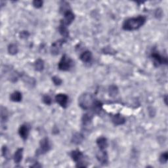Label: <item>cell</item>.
Returning a JSON list of instances; mask_svg holds the SVG:
<instances>
[{"mask_svg": "<svg viewBox=\"0 0 168 168\" xmlns=\"http://www.w3.org/2000/svg\"><path fill=\"white\" fill-rule=\"evenodd\" d=\"M147 18L144 16H139L133 18H130L123 23L122 28L124 30L133 31L136 30L143 26L146 22Z\"/></svg>", "mask_w": 168, "mask_h": 168, "instance_id": "1", "label": "cell"}, {"mask_svg": "<svg viewBox=\"0 0 168 168\" xmlns=\"http://www.w3.org/2000/svg\"><path fill=\"white\" fill-rule=\"evenodd\" d=\"M95 99L92 94L89 93H85L82 94L78 99L79 106L84 110H89L93 108L95 102Z\"/></svg>", "mask_w": 168, "mask_h": 168, "instance_id": "2", "label": "cell"}, {"mask_svg": "<svg viewBox=\"0 0 168 168\" xmlns=\"http://www.w3.org/2000/svg\"><path fill=\"white\" fill-rule=\"evenodd\" d=\"M74 66V61L71 58L66 54L62 55L61 61L58 64V68L61 71H68Z\"/></svg>", "mask_w": 168, "mask_h": 168, "instance_id": "3", "label": "cell"}, {"mask_svg": "<svg viewBox=\"0 0 168 168\" xmlns=\"http://www.w3.org/2000/svg\"><path fill=\"white\" fill-rule=\"evenodd\" d=\"M71 158L73 160V161L77 163L76 167H86L87 166L85 165L83 162V158L84 156L83 153L80 150H75L71 152Z\"/></svg>", "mask_w": 168, "mask_h": 168, "instance_id": "4", "label": "cell"}, {"mask_svg": "<svg viewBox=\"0 0 168 168\" xmlns=\"http://www.w3.org/2000/svg\"><path fill=\"white\" fill-rule=\"evenodd\" d=\"M40 149L36 152L37 155L44 154L46 152H48L51 149V145L49 143V140L48 138H44L40 140Z\"/></svg>", "mask_w": 168, "mask_h": 168, "instance_id": "5", "label": "cell"}, {"mask_svg": "<svg viewBox=\"0 0 168 168\" xmlns=\"http://www.w3.org/2000/svg\"><path fill=\"white\" fill-rule=\"evenodd\" d=\"M151 57L154 61V64L156 66H159L162 64H167V58L166 57H162L157 52H152Z\"/></svg>", "mask_w": 168, "mask_h": 168, "instance_id": "6", "label": "cell"}, {"mask_svg": "<svg viewBox=\"0 0 168 168\" xmlns=\"http://www.w3.org/2000/svg\"><path fill=\"white\" fill-rule=\"evenodd\" d=\"M65 42L66 40L64 39H61V40H58L53 43L51 47V54H53V55H57V54L59 53L62 45Z\"/></svg>", "mask_w": 168, "mask_h": 168, "instance_id": "7", "label": "cell"}, {"mask_svg": "<svg viewBox=\"0 0 168 168\" xmlns=\"http://www.w3.org/2000/svg\"><path fill=\"white\" fill-rule=\"evenodd\" d=\"M55 100L62 108H66L68 102V97L64 93H58L55 96Z\"/></svg>", "mask_w": 168, "mask_h": 168, "instance_id": "8", "label": "cell"}, {"mask_svg": "<svg viewBox=\"0 0 168 168\" xmlns=\"http://www.w3.org/2000/svg\"><path fill=\"white\" fill-rule=\"evenodd\" d=\"M96 157L98 161L102 164H107L108 162V156L107 152L104 150H100L97 152Z\"/></svg>", "mask_w": 168, "mask_h": 168, "instance_id": "9", "label": "cell"}, {"mask_svg": "<svg viewBox=\"0 0 168 168\" xmlns=\"http://www.w3.org/2000/svg\"><path fill=\"white\" fill-rule=\"evenodd\" d=\"M64 14V19L62 20L61 22L63 23L66 26L70 25L71 23L74 21V18H75V15L72 12L71 10H68L66 11Z\"/></svg>", "mask_w": 168, "mask_h": 168, "instance_id": "10", "label": "cell"}, {"mask_svg": "<svg viewBox=\"0 0 168 168\" xmlns=\"http://www.w3.org/2000/svg\"><path fill=\"white\" fill-rule=\"evenodd\" d=\"M29 132L30 127L28 126V124H22L18 130V134L24 140L28 139Z\"/></svg>", "mask_w": 168, "mask_h": 168, "instance_id": "11", "label": "cell"}, {"mask_svg": "<svg viewBox=\"0 0 168 168\" xmlns=\"http://www.w3.org/2000/svg\"><path fill=\"white\" fill-rule=\"evenodd\" d=\"M112 122L115 126H121L126 123V118L120 114H116L112 116Z\"/></svg>", "mask_w": 168, "mask_h": 168, "instance_id": "12", "label": "cell"}, {"mask_svg": "<svg viewBox=\"0 0 168 168\" xmlns=\"http://www.w3.org/2000/svg\"><path fill=\"white\" fill-rule=\"evenodd\" d=\"M92 57V53L89 51H85L82 53L80 56V60L85 63H88V62H91Z\"/></svg>", "mask_w": 168, "mask_h": 168, "instance_id": "13", "label": "cell"}, {"mask_svg": "<svg viewBox=\"0 0 168 168\" xmlns=\"http://www.w3.org/2000/svg\"><path fill=\"white\" fill-rule=\"evenodd\" d=\"M96 143L97 146L99 148V150H105V148H107L108 147V141L107 138L104 137H100L97 139Z\"/></svg>", "mask_w": 168, "mask_h": 168, "instance_id": "14", "label": "cell"}, {"mask_svg": "<svg viewBox=\"0 0 168 168\" xmlns=\"http://www.w3.org/2000/svg\"><path fill=\"white\" fill-rule=\"evenodd\" d=\"M23 150L24 149L22 148H18L17 151L15 152L13 156V160L15 163H19L22 161L23 157Z\"/></svg>", "mask_w": 168, "mask_h": 168, "instance_id": "15", "label": "cell"}, {"mask_svg": "<svg viewBox=\"0 0 168 168\" xmlns=\"http://www.w3.org/2000/svg\"><path fill=\"white\" fill-rule=\"evenodd\" d=\"M21 76L23 81L28 85L32 87L34 86L35 84H36V80H34V78L27 76L26 74H22V75H21Z\"/></svg>", "mask_w": 168, "mask_h": 168, "instance_id": "16", "label": "cell"}, {"mask_svg": "<svg viewBox=\"0 0 168 168\" xmlns=\"http://www.w3.org/2000/svg\"><path fill=\"white\" fill-rule=\"evenodd\" d=\"M84 139V137L83 135L81 133H76L73 135L71 141L74 144H80L83 141Z\"/></svg>", "mask_w": 168, "mask_h": 168, "instance_id": "17", "label": "cell"}, {"mask_svg": "<svg viewBox=\"0 0 168 168\" xmlns=\"http://www.w3.org/2000/svg\"><path fill=\"white\" fill-rule=\"evenodd\" d=\"M58 31H59V33L61 34V35L62 37H64V38H69L70 35H69L68 30L67 29V27H66V26L61 22L59 27H58Z\"/></svg>", "mask_w": 168, "mask_h": 168, "instance_id": "18", "label": "cell"}, {"mask_svg": "<svg viewBox=\"0 0 168 168\" xmlns=\"http://www.w3.org/2000/svg\"><path fill=\"white\" fill-rule=\"evenodd\" d=\"M44 61L41 58H38L34 62V68L38 72H41L44 69Z\"/></svg>", "mask_w": 168, "mask_h": 168, "instance_id": "19", "label": "cell"}, {"mask_svg": "<svg viewBox=\"0 0 168 168\" xmlns=\"http://www.w3.org/2000/svg\"><path fill=\"white\" fill-rule=\"evenodd\" d=\"M22 94L19 91H15L10 95V100L13 102L18 103L22 100Z\"/></svg>", "mask_w": 168, "mask_h": 168, "instance_id": "20", "label": "cell"}, {"mask_svg": "<svg viewBox=\"0 0 168 168\" xmlns=\"http://www.w3.org/2000/svg\"><path fill=\"white\" fill-rule=\"evenodd\" d=\"M93 118V116L92 114H89V113L85 114L82 117V123H83L84 126H88L92 122Z\"/></svg>", "mask_w": 168, "mask_h": 168, "instance_id": "21", "label": "cell"}, {"mask_svg": "<svg viewBox=\"0 0 168 168\" xmlns=\"http://www.w3.org/2000/svg\"><path fill=\"white\" fill-rule=\"evenodd\" d=\"M109 95L112 97H116L118 94V88L115 85H111L108 89Z\"/></svg>", "mask_w": 168, "mask_h": 168, "instance_id": "22", "label": "cell"}, {"mask_svg": "<svg viewBox=\"0 0 168 168\" xmlns=\"http://www.w3.org/2000/svg\"><path fill=\"white\" fill-rule=\"evenodd\" d=\"M7 51H8V53L10 54H11V55H15V54H16L18 51V46L15 44H11L8 46Z\"/></svg>", "mask_w": 168, "mask_h": 168, "instance_id": "23", "label": "cell"}, {"mask_svg": "<svg viewBox=\"0 0 168 168\" xmlns=\"http://www.w3.org/2000/svg\"><path fill=\"white\" fill-rule=\"evenodd\" d=\"M7 118H8V112H7V109L2 107L1 108V120H2V124L3 122H5L7 120Z\"/></svg>", "mask_w": 168, "mask_h": 168, "instance_id": "24", "label": "cell"}, {"mask_svg": "<svg viewBox=\"0 0 168 168\" xmlns=\"http://www.w3.org/2000/svg\"><path fill=\"white\" fill-rule=\"evenodd\" d=\"M168 160V154L167 152H165L162 153L160 156V162L161 163H166Z\"/></svg>", "mask_w": 168, "mask_h": 168, "instance_id": "25", "label": "cell"}, {"mask_svg": "<svg viewBox=\"0 0 168 168\" xmlns=\"http://www.w3.org/2000/svg\"><path fill=\"white\" fill-rule=\"evenodd\" d=\"M44 4V2L41 1V0H34L32 2V5L36 9H40L43 6Z\"/></svg>", "mask_w": 168, "mask_h": 168, "instance_id": "26", "label": "cell"}, {"mask_svg": "<svg viewBox=\"0 0 168 168\" xmlns=\"http://www.w3.org/2000/svg\"><path fill=\"white\" fill-rule=\"evenodd\" d=\"M42 100H43V102H44V103H45L47 105H50L52 103L51 98L50 96H49L48 95H45L43 97Z\"/></svg>", "mask_w": 168, "mask_h": 168, "instance_id": "27", "label": "cell"}, {"mask_svg": "<svg viewBox=\"0 0 168 168\" xmlns=\"http://www.w3.org/2000/svg\"><path fill=\"white\" fill-rule=\"evenodd\" d=\"M52 81L53 82V84L55 85H61L62 83V80L59 77H58L57 76L52 77Z\"/></svg>", "mask_w": 168, "mask_h": 168, "instance_id": "28", "label": "cell"}, {"mask_svg": "<svg viewBox=\"0 0 168 168\" xmlns=\"http://www.w3.org/2000/svg\"><path fill=\"white\" fill-rule=\"evenodd\" d=\"M30 36V33L28 32V31H22L21 32H20L19 34V37L21 39H23V40H25V39H27Z\"/></svg>", "mask_w": 168, "mask_h": 168, "instance_id": "29", "label": "cell"}, {"mask_svg": "<svg viewBox=\"0 0 168 168\" xmlns=\"http://www.w3.org/2000/svg\"><path fill=\"white\" fill-rule=\"evenodd\" d=\"M2 156H3V157L7 158V156H8L9 150H8V148H7V147L6 146L3 147L2 149Z\"/></svg>", "mask_w": 168, "mask_h": 168, "instance_id": "30", "label": "cell"}, {"mask_svg": "<svg viewBox=\"0 0 168 168\" xmlns=\"http://www.w3.org/2000/svg\"><path fill=\"white\" fill-rule=\"evenodd\" d=\"M31 167H41V166L38 162H36V163H35L34 165L32 166Z\"/></svg>", "mask_w": 168, "mask_h": 168, "instance_id": "31", "label": "cell"}, {"mask_svg": "<svg viewBox=\"0 0 168 168\" xmlns=\"http://www.w3.org/2000/svg\"><path fill=\"white\" fill-rule=\"evenodd\" d=\"M164 101H165L166 104H167V96H165V97H164Z\"/></svg>", "mask_w": 168, "mask_h": 168, "instance_id": "32", "label": "cell"}]
</instances>
